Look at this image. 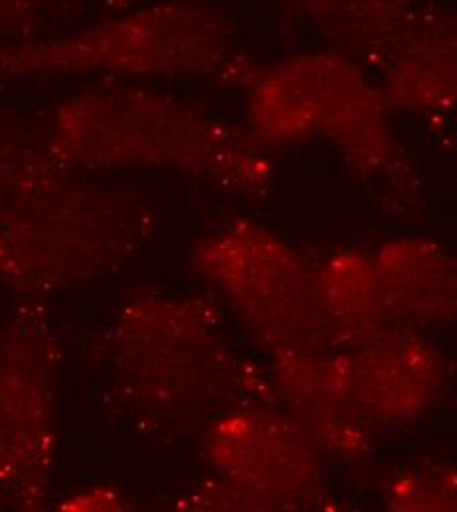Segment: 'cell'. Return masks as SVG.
<instances>
[{
	"label": "cell",
	"mask_w": 457,
	"mask_h": 512,
	"mask_svg": "<svg viewBox=\"0 0 457 512\" xmlns=\"http://www.w3.org/2000/svg\"><path fill=\"white\" fill-rule=\"evenodd\" d=\"M154 231L148 201L89 182L46 123L0 111V284L44 300L125 264Z\"/></svg>",
	"instance_id": "1"
},
{
	"label": "cell",
	"mask_w": 457,
	"mask_h": 512,
	"mask_svg": "<svg viewBox=\"0 0 457 512\" xmlns=\"http://www.w3.org/2000/svg\"><path fill=\"white\" fill-rule=\"evenodd\" d=\"M103 349L111 394L148 430L280 402L272 377L235 353L217 308L197 296L134 292L117 308Z\"/></svg>",
	"instance_id": "2"
},
{
	"label": "cell",
	"mask_w": 457,
	"mask_h": 512,
	"mask_svg": "<svg viewBox=\"0 0 457 512\" xmlns=\"http://www.w3.org/2000/svg\"><path fill=\"white\" fill-rule=\"evenodd\" d=\"M46 130L81 172L156 168L221 190L257 195L272 178L266 146L174 95L134 85H97L60 103Z\"/></svg>",
	"instance_id": "3"
},
{
	"label": "cell",
	"mask_w": 457,
	"mask_h": 512,
	"mask_svg": "<svg viewBox=\"0 0 457 512\" xmlns=\"http://www.w3.org/2000/svg\"><path fill=\"white\" fill-rule=\"evenodd\" d=\"M231 24L190 0L132 6L56 38L0 40V81L105 73L123 77L255 75Z\"/></svg>",
	"instance_id": "4"
},
{
	"label": "cell",
	"mask_w": 457,
	"mask_h": 512,
	"mask_svg": "<svg viewBox=\"0 0 457 512\" xmlns=\"http://www.w3.org/2000/svg\"><path fill=\"white\" fill-rule=\"evenodd\" d=\"M251 132L264 146L326 138L367 176L396 164L387 97L337 54H302L257 69L249 81Z\"/></svg>",
	"instance_id": "5"
},
{
	"label": "cell",
	"mask_w": 457,
	"mask_h": 512,
	"mask_svg": "<svg viewBox=\"0 0 457 512\" xmlns=\"http://www.w3.org/2000/svg\"><path fill=\"white\" fill-rule=\"evenodd\" d=\"M194 264L270 353L335 349L318 266L272 231L237 219L199 243Z\"/></svg>",
	"instance_id": "6"
},
{
	"label": "cell",
	"mask_w": 457,
	"mask_h": 512,
	"mask_svg": "<svg viewBox=\"0 0 457 512\" xmlns=\"http://www.w3.org/2000/svg\"><path fill=\"white\" fill-rule=\"evenodd\" d=\"M60 343L42 298H22L0 327V493L14 511L50 497Z\"/></svg>",
	"instance_id": "7"
},
{
	"label": "cell",
	"mask_w": 457,
	"mask_h": 512,
	"mask_svg": "<svg viewBox=\"0 0 457 512\" xmlns=\"http://www.w3.org/2000/svg\"><path fill=\"white\" fill-rule=\"evenodd\" d=\"M318 446L290 412L255 404L217 416L207 432L215 479L182 503L196 511H302L322 501Z\"/></svg>",
	"instance_id": "8"
},
{
	"label": "cell",
	"mask_w": 457,
	"mask_h": 512,
	"mask_svg": "<svg viewBox=\"0 0 457 512\" xmlns=\"http://www.w3.org/2000/svg\"><path fill=\"white\" fill-rule=\"evenodd\" d=\"M272 383L278 400L318 448L355 461L371 448V418L359 404L347 353L278 351Z\"/></svg>",
	"instance_id": "9"
},
{
	"label": "cell",
	"mask_w": 457,
	"mask_h": 512,
	"mask_svg": "<svg viewBox=\"0 0 457 512\" xmlns=\"http://www.w3.org/2000/svg\"><path fill=\"white\" fill-rule=\"evenodd\" d=\"M347 357L359 404L373 424L422 416L444 384V359L410 325L392 323Z\"/></svg>",
	"instance_id": "10"
},
{
	"label": "cell",
	"mask_w": 457,
	"mask_h": 512,
	"mask_svg": "<svg viewBox=\"0 0 457 512\" xmlns=\"http://www.w3.org/2000/svg\"><path fill=\"white\" fill-rule=\"evenodd\" d=\"M375 60L392 105L418 113L457 109V18L412 12Z\"/></svg>",
	"instance_id": "11"
},
{
	"label": "cell",
	"mask_w": 457,
	"mask_h": 512,
	"mask_svg": "<svg viewBox=\"0 0 457 512\" xmlns=\"http://www.w3.org/2000/svg\"><path fill=\"white\" fill-rule=\"evenodd\" d=\"M373 260L394 323L457 321V256L426 239L404 237L383 245Z\"/></svg>",
	"instance_id": "12"
},
{
	"label": "cell",
	"mask_w": 457,
	"mask_h": 512,
	"mask_svg": "<svg viewBox=\"0 0 457 512\" xmlns=\"http://www.w3.org/2000/svg\"><path fill=\"white\" fill-rule=\"evenodd\" d=\"M318 284L337 345L355 347L394 323L373 256H329L318 266Z\"/></svg>",
	"instance_id": "13"
},
{
	"label": "cell",
	"mask_w": 457,
	"mask_h": 512,
	"mask_svg": "<svg viewBox=\"0 0 457 512\" xmlns=\"http://www.w3.org/2000/svg\"><path fill=\"white\" fill-rule=\"evenodd\" d=\"M327 36L375 58L414 12V0H292Z\"/></svg>",
	"instance_id": "14"
},
{
	"label": "cell",
	"mask_w": 457,
	"mask_h": 512,
	"mask_svg": "<svg viewBox=\"0 0 457 512\" xmlns=\"http://www.w3.org/2000/svg\"><path fill=\"white\" fill-rule=\"evenodd\" d=\"M392 511H457V467L414 465L398 475L387 489Z\"/></svg>",
	"instance_id": "15"
},
{
	"label": "cell",
	"mask_w": 457,
	"mask_h": 512,
	"mask_svg": "<svg viewBox=\"0 0 457 512\" xmlns=\"http://www.w3.org/2000/svg\"><path fill=\"white\" fill-rule=\"evenodd\" d=\"M50 18L46 0H0V40H22L44 28Z\"/></svg>",
	"instance_id": "16"
},
{
	"label": "cell",
	"mask_w": 457,
	"mask_h": 512,
	"mask_svg": "<svg viewBox=\"0 0 457 512\" xmlns=\"http://www.w3.org/2000/svg\"><path fill=\"white\" fill-rule=\"evenodd\" d=\"M105 2H107L109 12H123V10H129L132 6H136L138 0H105Z\"/></svg>",
	"instance_id": "17"
},
{
	"label": "cell",
	"mask_w": 457,
	"mask_h": 512,
	"mask_svg": "<svg viewBox=\"0 0 457 512\" xmlns=\"http://www.w3.org/2000/svg\"><path fill=\"white\" fill-rule=\"evenodd\" d=\"M6 507V503H4V497H2V493H0V511Z\"/></svg>",
	"instance_id": "18"
}]
</instances>
